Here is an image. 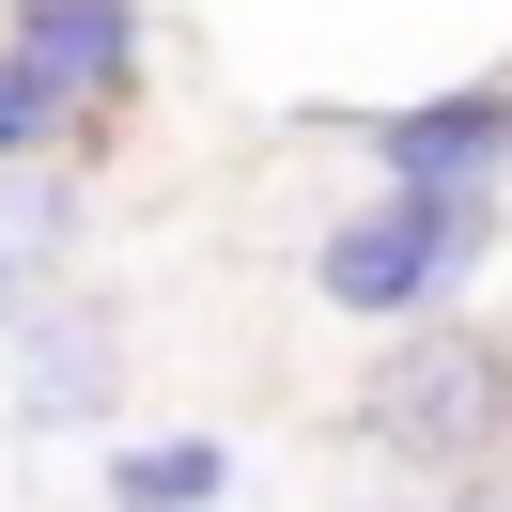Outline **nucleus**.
<instances>
[{
    "instance_id": "7",
    "label": "nucleus",
    "mask_w": 512,
    "mask_h": 512,
    "mask_svg": "<svg viewBox=\"0 0 512 512\" xmlns=\"http://www.w3.org/2000/svg\"><path fill=\"white\" fill-rule=\"evenodd\" d=\"M47 125H63V109H47V94H32V78L0 63V156H32V140H47Z\"/></svg>"
},
{
    "instance_id": "4",
    "label": "nucleus",
    "mask_w": 512,
    "mask_h": 512,
    "mask_svg": "<svg viewBox=\"0 0 512 512\" xmlns=\"http://www.w3.org/2000/svg\"><path fill=\"white\" fill-rule=\"evenodd\" d=\"M0 63L32 78L47 109L125 94V78H140V0H16V47H0Z\"/></svg>"
},
{
    "instance_id": "1",
    "label": "nucleus",
    "mask_w": 512,
    "mask_h": 512,
    "mask_svg": "<svg viewBox=\"0 0 512 512\" xmlns=\"http://www.w3.org/2000/svg\"><path fill=\"white\" fill-rule=\"evenodd\" d=\"M466 264H481V202H419V187H388V202H357V218L311 249V280H326V311H357V326H419Z\"/></svg>"
},
{
    "instance_id": "3",
    "label": "nucleus",
    "mask_w": 512,
    "mask_h": 512,
    "mask_svg": "<svg viewBox=\"0 0 512 512\" xmlns=\"http://www.w3.org/2000/svg\"><path fill=\"white\" fill-rule=\"evenodd\" d=\"M357 140H373L388 187H419V202H481V187L512 171V94H497V78H481V94H419V109H373Z\"/></svg>"
},
{
    "instance_id": "8",
    "label": "nucleus",
    "mask_w": 512,
    "mask_h": 512,
    "mask_svg": "<svg viewBox=\"0 0 512 512\" xmlns=\"http://www.w3.org/2000/svg\"><path fill=\"white\" fill-rule=\"evenodd\" d=\"M16 280H32V249H16V233H0V311H16V326H32V295H16Z\"/></svg>"
},
{
    "instance_id": "5",
    "label": "nucleus",
    "mask_w": 512,
    "mask_h": 512,
    "mask_svg": "<svg viewBox=\"0 0 512 512\" xmlns=\"http://www.w3.org/2000/svg\"><path fill=\"white\" fill-rule=\"evenodd\" d=\"M16 404H32V435H63V419H109V326L47 295V311L16 326Z\"/></svg>"
},
{
    "instance_id": "9",
    "label": "nucleus",
    "mask_w": 512,
    "mask_h": 512,
    "mask_svg": "<svg viewBox=\"0 0 512 512\" xmlns=\"http://www.w3.org/2000/svg\"><path fill=\"white\" fill-rule=\"evenodd\" d=\"M450 512H512V481H466V497H450Z\"/></svg>"
},
{
    "instance_id": "2",
    "label": "nucleus",
    "mask_w": 512,
    "mask_h": 512,
    "mask_svg": "<svg viewBox=\"0 0 512 512\" xmlns=\"http://www.w3.org/2000/svg\"><path fill=\"white\" fill-rule=\"evenodd\" d=\"M497 419H512V357L481 326H404L373 357V388H357V435L373 450H435V466H466Z\"/></svg>"
},
{
    "instance_id": "6",
    "label": "nucleus",
    "mask_w": 512,
    "mask_h": 512,
    "mask_svg": "<svg viewBox=\"0 0 512 512\" xmlns=\"http://www.w3.org/2000/svg\"><path fill=\"white\" fill-rule=\"evenodd\" d=\"M233 481L218 435H156V450H109V512H202Z\"/></svg>"
}]
</instances>
